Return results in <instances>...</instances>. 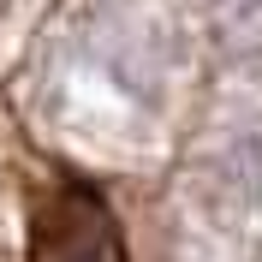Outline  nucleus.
<instances>
[{
    "label": "nucleus",
    "mask_w": 262,
    "mask_h": 262,
    "mask_svg": "<svg viewBox=\"0 0 262 262\" xmlns=\"http://www.w3.org/2000/svg\"><path fill=\"white\" fill-rule=\"evenodd\" d=\"M30 262H125L114 232V214L101 209L90 191H54L36 209L30 227Z\"/></svg>",
    "instance_id": "f257e3e1"
}]
</instances>
